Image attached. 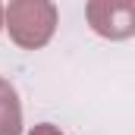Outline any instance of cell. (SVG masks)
<instances>
[{"mask_svg":"<svg viewBox=\"0 0 135 135\" xmlns=\"http://www.w3.org/2000/svg\"><path fill=\"white\" fill-rule=\"evenodd\" d=\"M6 19H9L13 38L25 47H35V44H44L50 38L57 9L50 3H9Z\"/></svg>","mask_w":135,"mask_h":135,"instance_id":"obj_1","label":"cell"},{"mask_svg":"<svg viewBox=\"0 0 135 135\" xmlns=\"http://www.w3.org/2000/svg\"><path fill=\"white\" fill-rule=\"evenodd\" d=\"M32 135H57V129H50V126H41V129H35Z\"/></svg>","mask_w":135,"mask_h":135,"instance_id":"obj_4","label":"cell"},{"mask_svg":"<svg viewBox=\"0 0 135 135\" xmlns=\"http://www.w3.org/2000/svg\"><path fill=\"white\" fill-rule=\"evenodd\" d=\"M0 13H3V9H0Z\"/></svg>","mask_w":135,"mask_h":135,"instance_id":"obj_5","label":"cell"},{"mask_svg":"<svg viewBox=\"0 0 135 135\" xmlns=\"http://www.w3.org/2000/svg\"><path fill=\"white\" fill-rule=\"evenodd\" d=\"M0 135H19V104L6 82H0Z\"/></svg>","mask_w":135,"mask_h":135,"instance_id":"obj_3","label":"cell"},{"mask_svg":"<svg viewBox=\"0 0 135 135\" xmlns=\"http://www.w3.org/2000/svg\"><path fill=\"white\" fill-rule=\"evenodd\" d=\"M91 25L107 38H126L135 32V3H91L88 6Z\"/></svg>","mask_w":135,"mask_h":135,"instance_id":"obj_2","label":"cell"}]
</instances>
